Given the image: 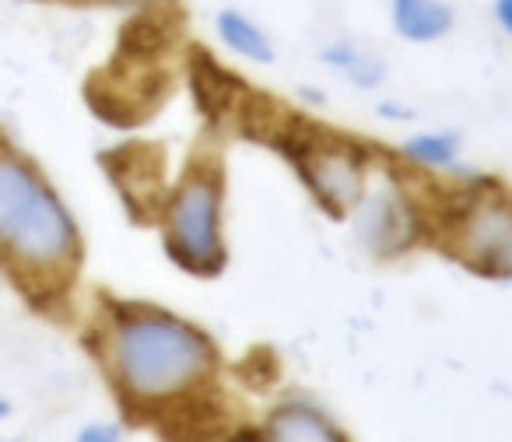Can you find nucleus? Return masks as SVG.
<instances>
[{
	"label": "nucleus",
	"mask_w": 512,
	"mask_h": 442,
	"mask_svg": "<svg viewBox=\"0 0 512 442\" xmlns=\"http://www.w3.org/2000/svg\"><path fill=\"white\" fill-rule=\"evenodd\" d=\"M456 155H460V141H456L453 134H439V130H432V134H414L411 141L404 144V158L425 165V169H449V165L456 162Z\"/></svg>",
	"instance_id": "obj_11"
},
{
	"label": "nucleus",
	"mask_w": 512,
	"mask_h": 442,
	"mask_svg": "<svg viewBox=\"0 0 512 442\" xmlns=\"http://www.w3.org/2000/svg\"><path fill=\"white\" fill-rule=\"evenodd\" d=\"M320 57H323V64H327L330 71L341 74V78H348L355 88H365V92L379 88V85H383V78H386L383 60H379L376 53L362 50L358 43H351V39H337V43L323 46Z\"/></svg>",
	"instance_id": "obj_10"
},
{
	"label": "nucleus",
	"mask_w": 512,
	"mask_h": 442,
	"mask_svg": "<svg viewBox=\"0 0 512 442\" xmlns=\"http://www.w3.org/2000/svg\"><path fill=\"white\" fill-rule=\"evenodd\" d=\"M351 221H355L358 243L372 257H400L404 250H411L421 232L418 207L397 183H379L376 190H365L351 211Z\"/></svg>",
	"instance_id": "obj_6"
},
{
	"label": "nucleus",
	"mask_w": 512,
	"mask_h": 442,
	"mask_svg": "<svg viewBox=\"0 0 512 442\" xmlns=\"http://www.w3.org/2000/svg\"><path fill=\"white\" fill-rule=\"evenodd\" d=\"M95 4H106V8L116 11H151L158 0H95Z\"/></svg>",
	"instance_id": "obj_14"
},
{
	"label": "nucleus",
	"mask_w": 512,
	"mask_h": 442,
	"mask_svg": "<svg viewBox=\"0 0 512 442\" xmlns=\"http://www.w3.org/2000/svg\"><path fill=\"white\" fill-rule=\"evenodd\" d=\"M78 442H120V432L109 425H88L85 432L78 435Z\"/></svg>",
	"instance_id": "obj_13"
},
{
	"label": "nucleus",
	"mask_w": 512,
	"mask_h": 442,
	"mask_svg": "<svg viewBox=\"0 0 512 442\" xmlns=\"http://www.w3.org/2000/svg\"><path fill=\"white\" fill-rule=\"evenodd\" d=\"M8 411H11V407H8V400L0 397V418H8Z\"/></svg>",
	"instance_id": "obj_15"
},
{
	"label": "nucleus",
	"mask_w": 512,
	"mask_h": 442,
	"mask_svg": "<svg viewBox=\"0 0 512 442\" xmlns=\"http://www.w3.org/2000/svg\"><path fill=\"white\" fill-rule=\"evenodd\" d=\"M214 32H218L221 46L228 53H235L239 60H249V64H274V57H278L264 25L253 22L239 8H221L214 15Z\"/></svg>",
	"instance_id": "obj_8"
},
{
	"label": "nucleus",
	"mask_w": 512,
	"mask_h": 442,
	"mask_svg": "<svg viewBox=\"0 0 512 442\" xmlns=\"http://www.w3.org/2000/svg\"><path fill=\"white\" fill-rule=\"evenodd\" d=\"M165 243L179 267L214 274L225 264L221 239V183L214 172L193 169L165 204Z\"/></svg>",
	"instance_id": "obj_3"
},
{
	"label": "nucleus",
	"mask_w": 512,
	"mask_h": 442,
	"mask_svg": "<svg viewBox=\"0 0 512 442\" xmlns=\"http://www.w3.org/2000/svg\"><path fill=\"white\" fill-rule=\"evenodd\" d=\"M453 8L446 0H390V25L404 43L428 46L453 32Z\"/></svg>",
	"instance_id": "obj_7"
},
{
	"label": "nucleus",
	"mask_w": 512,
	"mask_h": 442,
	"mask_svg": "<svg viewBox=\"0 0 512 442\" xmlns=\"http://www.w3.org/2000/svg\"><path fill=\"white\" fill-rule=\"evenodd\" d=\"M264 442H344V439L316 407L285 404L267 418Z\"/></svg>",
	"instance_id": "obj_9"
},
{
	"label": "nucleus",
	"mask_w": 512,
	"mask_h": 442,
	"mask_svg": "<svg viewBox=\"0 0 512 442\" xmlns=\"http://www.w3.org/2000/svg\"><path fill=\"white\" fill-rule=\"evenodd\" d=\"M302 179L330 214H351L369 190L365 155L351 141H316L295 155Z\"/></svg>",
	"instance_id": "obj_5"
},
{
	"label": "nucleus",
	"mask_w": 512,
	"mask_h": 442,
	"mask_svg": "<svg viewBox=\"0 0 512 442\" xmlns=\"http://www.w3.org/2000/svg\"><path fill=\"white\" fill-rule=\"evenodd\" d=\"M0 442H8V439H0Z\"/></svg>",
	"instance_id": "obj_16"
},
{
	"label": "nucleus",
	"mask_w": 512,
	"mask_h": 442,
	"mask_svg": "<svg viewBox=\"0 0 512 442\" xmlns=\"http://www.w3.org/2000/svg\"><path fill=\"white\" fill-rule=\"evenodd\" d=\"M106 362L134 404H165L214 369V348L193 323L162 309H120L106 330Z\"/></svg>",
	"instance_id": "obj_1"
},
{
	"label": "nucleus",
	"mask_w": 512,
	"mask_h": 442,
	"mask_svg": "<svg viewBox=\"0 0 512 442\" xmlns=\"http://www.w3.org/2000/svg\"><path fill=\"white\" fill-rule=\"evenodd\" d=\"M78 225L29 158L0 144V257L29 285H57L78 264Z\"/></svg>",
	"instance_id": "obj_2"
},
{
	"label": "nucleus",
	"mask_w": 512,
	"mask_h": 442,
	"mask_svg": "<svg viewBox=\"0 0 512 442\" xmlns=\"http://www.w3.org/2000/svg\"><path fill=\"white\" fill-rule=\"evenodd\" d=\"M453 253L491 278L512 274V200H470L453 221Z\"/></svg>",
	"instance_id": "obj_4"
},
{
	"label": "nucleus",
	"mask_w": 512,
	"mask_h": 442,
	"mask_svg": "<svg viewBox=\"0 0 512 442\" xmlns=\"http://www.w3.org/2000/svg\"><path fill=\"white\" fill-rule=\"evenodd\" d=\"M491 18H495L498 32L512 39V0H491Z\"/></svg>",
	"instance_id": "obj_12"
}]
</instances>
